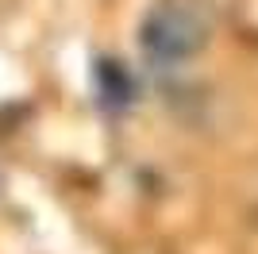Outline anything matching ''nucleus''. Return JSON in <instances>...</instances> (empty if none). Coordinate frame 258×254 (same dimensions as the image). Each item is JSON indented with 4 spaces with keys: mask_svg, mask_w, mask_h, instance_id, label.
Instances as JSON below:
<instances>
[{
    "mask_svg": "<svg viewBox=\"0 0 258 254\" xmlns=\"http://www.w3.org/2000/svg\"><path fill=\"white\" fill-rule=\"evenodd\" d=\"M208 42V23L205 16L185 4V0H158L139 27V50L143 58L158 70L193 62Z\"/></svg>",
    "mask_w": 258,
    "mask_h": 254,
    "instance_id": "nucleus-1",
    "label": "nucleus"
},
{
    "mask_svg": "<svg viewBox=\"0 0 258 254\" xmlns=\"http://www.w3.org/2000/svg\"><path fill=\"white\" fill-rule=\"evenodd\" d=\"M93 93L104 112H123L135 100V77L116 58H97L93 62Z\"/></svg>",
    "mask_w": 258,
    "mask_h": 254,
    "instance_id": "nucleus-2",
    "label": "nucleus"
}]
</instances>
